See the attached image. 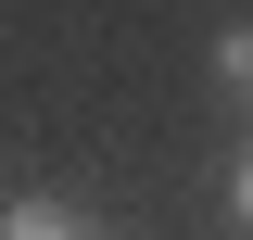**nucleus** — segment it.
Masks as SVG:
<instances>
[{"instance_id": "2", "label": "nucleus", "mask_w": 253, "mask_h": 240, "mask_svg": "<svg viewBox=\"0 0 253 240\" xmlns=\"http://www.w3.org/2000/svg\"><path fill=\"white\" fill-rule=\"evenodd\" d=\"M215 76H228V101H253V26H228V38H215Z\"/></svg>"}, {"instance_id": "4", "label": "nucleus", "mask_w": 253, "mask_h": 240, "mask_svg": "<svg viewBox=\"0 0 253 240\" xmlns=\"http://www.w3.org/2000/svg\"><path fill=\"white\" fill-rule=\"evenodd\" d=\"M241 152H253V139H241Z\"/></svg>"}, {"instance_id": "3", "label": "nucleus", "mask_w": 253, "mask_h": 240, "mask_svg": "<svg viewBox=\"0 0 253 240\" xmlns=\"http://www.w3.org/2000/svg\"><path fill=\"white\" fill-rule=\"evenodd\" d=\"M228 215H241V240H253V152L228 164Z\"/></svg>"}, {"instance_id": "1", "label": "nucleus", "mask_w": 253, "mask_h": 240, "mask_svg": "<svg viewBox=\"0 0 253 240\" xmlns=\"http://www.w3.org/2000/svg\"><path fill=\"white\" fill-rule=\"evenodd\" d=\"M0 240H101L76 202H51V190H26V202H0Z\"/></svg>"}]
</instances>
